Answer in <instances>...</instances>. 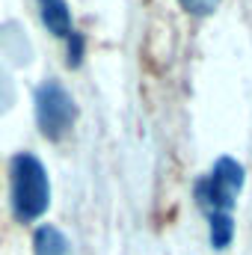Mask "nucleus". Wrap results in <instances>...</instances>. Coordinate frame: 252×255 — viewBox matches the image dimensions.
Listing matches in <instances>:
<instances>
[{
    "label": "nucleus",
    "mask_w": 252,
    "mask_h": 255,
    "mask_svg": "<svg viewBox=\"0 0 252 255\" xmlns=\"http://www.w3.org/2000/svg\"><path fill=\"white\" fill-rule=\"evenodd\" d=\"M68 57H71V65L80 63V57H83V39L74 33L71 39H68Z\"/></svg>",
    "instance_id": "6e6552de"
},
{
    "label": "nucleus",
    "mask_w": 252,
    "mask_h": 255,
    "mask_svg": "<svg viewBox=\"0 0 252 255\" xmlns=\"http://www.w3.org/2000/svg\"><path fill=\"white\" fill-rule=\"evenodd\" d=\"M51 184L48 172L39 157L33 154H15L12 157V208L21 223L39 220L48 211Z\"/></svg>",
    "instance_id": "f257e3e1"
},
{
    "label": "nucleus",
    "mask_w": 252,
    "mask_h": 255,
    "mask_svg": "<svg viewBox=\"0 0 252 255\" xmlns=\"http://www.w3.org/2000/svg\"><path fill=\"white\" fill-rule=\"evenodd\" d=\"M39 12H42L45 27L54 36H63V39L74 36V30H71V12H68L65 0H39Z\"/></svg>",
    "instance_id": "20e7f679"
},
{
    "label": "nucleus",
    "mask_w": 252,
    "mask_h": 255,
    "mask_svg": "<svg viewBox=\"0 0 252 255\" xmlns=\"http://www.w3.org/2000/svg\"><path fill=\"white\" fill-rule=\"evenodd\" d=\"M241 187H244V166L235 157H220L214 172L208 178L196 181V202H199V208L208 211V217L220 214V211L232 214Z\"/></svg>",
    "instance_id": "f03ea898"
},
{
    "label": "nucleus",
    "mask_w": 252,
    "mask_h": 255,
    "mask_svg": "<svg viewBox=\"0 0 252 255\" xmlns=\"http://www.w3.org/2000/svg\"><path fill=\"white\" fill-rule=\"evenodd\" d=\"M178 3L193 15H208V12H214L220 6V0H178Z\"/></svg>",
    "instance_id": "0eeeda50"
},
{
    "label": "nucleus",
    "mask_w": 252,
    "mask_h": 255,
    "mask_svg": "<svg viewBox=\"0 0 252 255\" xmlns=\"http://www.w3.org/2000/svg\"><path fill=\"white\" fill-rule=\"evenodd\" d=\"M33 250L36 255H71L68 253V241H65L63 232L51 229V226H42L33 238Z\"/></svg>",
    "instance_id": "39448f33"
},
{
    "label": "nucleus",
    "mask_w": 252,
    "mask_h": 255,
    "mask_svg": "<svg viewBox=\"0 0 252 255\" xmlns=\"http://www.w3.org/2000/svg\"><path fill=\"white\" fill-rule=\"evenodd\" d=\"M235 238V220L232 214L220 211V214H211V244L214 250H226Z\"/></svg>",
    "instance_id": "423d86ee"
},
{
    "label": "nucleus",
    "mask_w": 252,
    "mask_h": 255,
    "mask_svg": "<svg viewBox=\"0 0 252 255\" xmlns=\"http://www.w3.org/2000/svg\"><path fill=\"white\" fill-rule=\"evenodd\" d=\"M77 119V104L60 83H42L36 92V122L48 139H60Z\"/></svg>",
    "instance_id": "7ed1b4c3"
}]
</instances>
